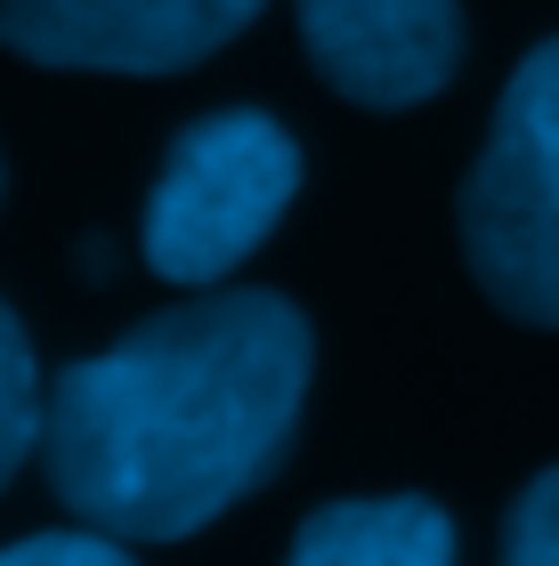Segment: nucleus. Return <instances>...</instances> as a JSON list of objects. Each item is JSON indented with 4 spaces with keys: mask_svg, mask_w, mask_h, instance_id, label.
<instances>
[{
    "mask_svg": "<svg viewBox=\"0 0 559 566\" xmlns=\"http://www.w3.org/2000/svg\"><path fill=\"white\" fill-rule=\"evenodd\" d=\"M41 365H33V340H24V324L9 316V300H0V485L24 470V453L41 446Z\"/></svg>",
    "mask_w": 559,
    "mask_h": 566,
    "instance_id": "obj_7",
    "label": "nucleus"
},
{
    "mask_svg": "<svg viewBox=\"0 0 559 566\" xmlns=\"http://www.w3.org/2000/svg\"><path fill=\"white\" fill-rule=\"evenodd\" d=\"M300 195V146L276 114H203L179 146L163 154V178L146 195V227L138 251L146 268L179 292L227 283L251 251L276 235L284 202Z\"/></svg>",
    "mask_w": 559,
    "mask_h": 566,
    "instance_id": "obj_3",
    "label": "nucleus"
},
{
    "mask_svg": "<svg viewBox=\"0 0 559 566\" xmlns=\"http://www.w3.org/2000/svg\"><path fill=\"white\" fill-rule=\"evenodd\" d=\"M300 397V307L276 292H211L49 380L41 461L90 534L179 543L284 461Z\"/></svg>",
    "mask_w": 559,
    "mask_h": 566,
    "instance_id": "obj_1",
    "label": "nucleus"
},
{
    "mask_svg": "<svg viewBox=\"0 0 559 566\" xmlns=\"http://www.w3.org/2000/svg\"><path fill=\"white\" fill-rule=\"evenodd\" d=\"M292 17L349 106H422L463 65V0H292Z\"/></svg>",
    "mask_w": 559,
    "mask_h": 566,
    "instance_id": "obj_5",
    "label": "nucleus"
},
{
    "mask_svg": "<svg viewBox=\"0 0 559 566\" xmlns=\"http://www.w3.org/2000/svg\"><path fill=\"white\" fill-rule=\"evenodd\" d=\"M0 566H131L114 534H33V543H9Z\"/></svg>",
    "mask_w": 559,
    "mask_h": 566,
    "instance_id": "obj_9",
    "label": "nucleus"
},
{
    "mask_svg": "<svg viewBox=\"0 0 559 566\" xmlns=\"http://www.w3.org/2000/svg\"><path fill=\"white\" fill-rule=\"evenodd\" d=\"M251 17L260 0H0V41L65 73H179Z\"/></svg>",
    "mask_w": 559,
    "mask_h": 566,
    "instance_id": "obj_4",
    "label": "nucleus"
},
{
    "mask_svg": "<svg viewBox=\"0 0 559 566\" xmlns=\"http://www.w3.org/2000/svg\"><path fill=\"white\" fill-rule=\"evenodd\" d=\"M463 251L503 316L559 324V33L503 82L495 130L463 178Z\"/></svg>",
    "mask_w": 559,
    "mask_h": 566,
    "instance_id": "obj_2",
    "label": "nucleus"
},
{
    "mask_svg": "<svg viewBox=\"0 0 559 566\" xmlns=\"http://www.w3.org/2000/svg\"><path fill=\"white\" fill-rule=\"evenodd\" d=\"M284 566H454V518L422 494L324 502L292 534Z\"/></svg>",
    "mask_w": 559,
    "mask_h": 566,
    "instance_id": "obj_6",
    "label": "nucleus"
},
{
    "mask_svg": "<svg viewBox=\"0 0 559 566\" xmlns=\"http://www.w3.org/2000/svg\"><path fill=\"white\" fill-rule=\"evenodd\" d=\"M503 566H559V470H544V478L511 502V526H503Z\"/></svg>",
    "mask_w": 559,
    "mask_h": 566,
    "instance_id": "obj_8",
    "label": "nucleus"
}]
</instances>
